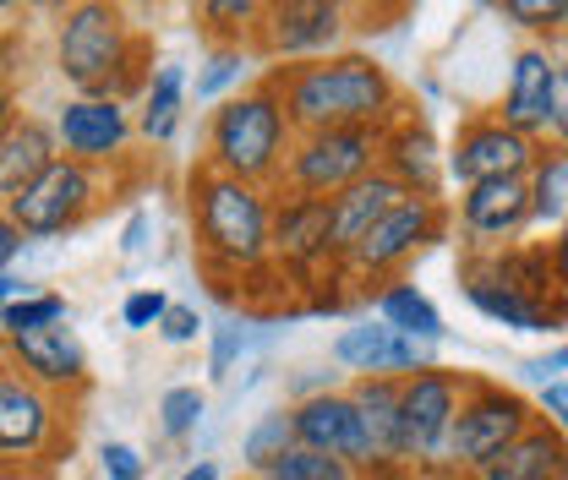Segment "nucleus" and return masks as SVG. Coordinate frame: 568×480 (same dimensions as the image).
Here are the masks:
<instances>
[{"instance_id":"f257e3e1","label":"nucleus","mask_w":568,"mask_h":480,"mask_svg":"<svg viewBox=\"0 0 568 480\" xmlns=\"http://www.w3.org/2000/svg\"><path fill=\"white\" fill-rule=\"evenodd\" d=\"M284 104V121L295 137L312 132H345V126H394L399 110V88L388 67H377L372 55H323V61H295V67H274L263 76Z\"/></svg>"},{"instance_id":"f03ea898","label":"nucleus","mask_w":568,"mask_h":480,"mask_svg":"<svg viewBox=\"0 0 568 480\" xmlns=\"http://www.w3.org/2000/svg\"><path fill=\"white\" fill-rule=\"evenodd\" d=\"M192 197V229H197V257L213 278H252L268 268V229L274 203L263 186H246L235 175H219L213 164H197L186 181Z\"/></svg>"},{"instance_id":"7ed1b4c3","label":"nucleus","mask_w":568,"mask_h":480,"mask_svg":"<svg viewBox=\"0 0 568 480\" xmlns=\"http://www.w3.org/2000/svg\"><path fill=\"white\" fill-rule=\"evenodd\" d=\"M55 61H61V76L77 88V99H126L142 82L148 44L132 39L121 6L82 0V6H71L67 22H61Z\"/></svg>"},{"instance_id":"20e7f679","label":"nucleus","mask_w":568,"mask_h":480,"mask_svg":"<svg viewBox=\"0 0 568 480\" xmlns=\"http://www.w3.org/2000/svg\"><path fill=\"white\" fill-rule=\"evenodd\" d=\"M290 147H295V132L284 121L280 93L268 82L224 99L209 121V159L219 175H235L246 186H280L284 164H290Z\"/></svg>"},{"instance_id":"39448f33","label":"nucleus","mask_w":568,"mask_h":480,"mask_svg":"<svg viewBox=\"0 0 568 480\" xmlns=\"http://www.w3.org/2000/svg\"><path fill=\"white\" fill-rule=\"evenodd\" d=\"M383 142H388V126H345V132H312V137H295L280 192L339 197L345 186L366 181L372 170H383Z\"/></svg>"},{"instance_id":"423d86ee","label":"nucleus","mask_w":568,"mask_h":480,"mask_svg":"<svg viewBox=\"0 0 568 480\" xmlns=\"http://www.w3.org/2000/svg\"><path fill=\"white\" fill-rule=\"evenodd\" d=\"M536 420H541V410H536L525 394L470 377V394H465L459 420H454V437H448V464L476 476L481 464H493L503 448H514Z\"/></svg>"},{"instance_id":"0eeeda50","label":"nucleus","mask_w":568,"mask_h":480,"mask_svg":"<svg viewBox=\"0 0 568 480\" xmlns=\"http://www.w3.org/2000/svg\"><path fill=\"white\" fill-rule=\"evenodd\" d=\"M470 394V377L459 371H416L405 377V399H399V459L405 464H448V437H454V420H459V405Z\"/></svg>"},{"instance_id":"6e6552de","label":"nucleus","mask_w":568,"mask_h":480,"mask_svg":"<svg viewBox=\"0 0 568 480\" xmlns=\"http://www.w3.org/2000/svg\"><path fill=\"white\" fill-rule=\"evenodd\" d=\"M351 28V6L339 0H274L263 6V22H257V50L268 61H323V55H339L334 44L345 39Z\"/></svg>"},{"instance_id":"1a4fd4ad","label":"nucleus","mask_w":568,"mask_h":480,"mask_svg":"<svg viewBox=\"0 0 568 480\" xmlns=\"http://www.w3.org/2000/svg\"><path fill=\"white\" fill-rule=\"evenodd\" d=\"M61 442L55 394L33 388L11 360H0V464H50Z\"/></svg>"},{"instance_id":"9d476101","label":"nucleus","mask_w":568,"mask_h":480,"mask_svg":"<svg viewBox=\"0 0 568 480\" xmlns=\"http://www.w3.org/2000/svg\"><path fill=\"white\" fill-rule=\"evenodd\" d=\"M93 207H99L93 170H88V164H71V159H55L17 203H6V213H11V224H17L28 241H44V235L77 229Z\"/></svg>"},{"instance_id":"9b49d317","label":"nucleus","mask_w":568,"mask_h":480,"mask_svg":"<svg viewBox=\"0 0 568 480\" xmlns=\"http://www.w3.org/2000/svg\"><path fill=\"white\" fill-rule=\"evenodd\" d=\"M536 159H541V142L536 137H519L497 115H470L454 132V147H448V181H459V186L514 181V175H530Z\"/></svg>"},{"instance_id":"f8f14e48","label":"nucleus","mask_w":568,"mask_h":480,"mask_svg":"<svg viewBox=\"0 0 568 480\" xmlns=\"http://www.w3.org/2000/svg\"><path fill=\"white\" fill-rule=\"evenodd\" d=\"M443 224H448V207L432 203V197H410V203H399L383 224H372V235L355 246L351 257H345V268L361 278H388L399 274L422 246L432 241H443Z\"/></svg>"},{"instance_id":"ddd939ff","label":"nucleus","mask_w":568,"mask_h":480,"mask_svg":"<svg viewBox=\"0 0 568 480\" xmlns=\"http://www.w3.org/2000/svg\"><path fill=\"white\" fill-rule=\"evenodd\" d=\"M268 263L284 268V274H301V278H312L323 263H334V203H328V197L284 192L280 203H274Z\"/></svg>"},{"instance_id":"4468645a","label":"nucleus","mask_w":568,"mask_h":480,"mask_svg":"<svg viewBox=\"0 0 568 480\" xmlns=\"http://www.w3.org/2000/svg\"><path fill=\"white\" fill-rule=\"evenodd\" d=\"M295 415V448H312V453H328V459H345L351 470H377V453L366 442V426L355 415V399L328 388L306 405H290Z\"/></svg>"},{"instance_id":"2eb2a0df","label":"nucleus","mask_w":568,"mask_h":480,"mask_svg":"<svg viewBox=\"0 0 568 480\" xmlns=\"http://www.w3.org/2000/svg\"><path fill=\"white\" fill-rule=\"evenodd\" d=\"M6 360L44 394H82L88 388V355H82V344L67 323L6 334Z\"/></svg>"},{"instance_id":"dca6fc26","label":"nucleus","mask_w":568,"mask_h":480,"mask_svg":"<svg viewBox=\"0 0 568 480\" xmlns=\"http://www.w3.org/2000/svg\"><path fill=\"white\" fill-rule=\"evenodd\" d=\"M132 137V115L121 99H67L61 115H55V142H61V159L71 164H104L115 159Z\"/></svg>"},{"instance_id":"f3484780","label":"nucleus","mask_w":568,"mask_h":480,"mask_svg":"<svg viewBox=\"0 0 568 480\" xmlns=\"http://www.w3.org/2000/svg\"><path fill=\"white\" fill-rule=\"evenodd\" d=\"M552 76H558V50L552 44H525L508 67V88H503V110L497 121L514 126L519 137H547L552 126Z\"/></svg>"},{"instance_id":"a211bd4d","label":"nucleus","mask_w":568,"mask_h":480,"mask_svg":"<svg viewBox=\"0 0 568 480\" xmlns=\"http://www.w3.org/2000/svg\"><path fill=\"white\" fill-rule=\"evenodd\" d=\"M525 224H530V175L465 186V197H459V229H465L476 246H493L497 252V246L514 241Z\"/></svg>"},{"instance_id":"6ab92c4d","label":"nucleus","mask_w":568,"mask_h":480,"mask_svg":"<svg viewBox=\"0 0 568 480\" xmlns=\"http://www.w3.org/2000/svg\"><path fill=\"white\" fill-rule=\"evenodd\" d=\"M328 203H334V263H345L355 246L372 235V224H383L399 203H410V192H405L388 170H372L366 181L345 186V192L328 197Z\"/></svg>"},{"instance_id":"aec40b11","label":"nucleus","mask_w":568,"mask_h":480,"mask_svg":"<svg viewBox=\"0 0 568 480\" xmlns=\"http://www.w3.org/2000/svg\"><path fill=\"white\" fill-rule=\"evenodd\" d=\"M383 170L410 192V197H432L443 203V175H448V153L437 147V137L426 132L422 121H394L388 142H383Z\"/></svg>"},{"instance_id":"412c9836","label":"nucleus","mask_w":568,"mask_h":480,"mask_svg":"<svg viewBox=\"0 0 568 480\" xmlns=\"http://www.w3.org/2000/svg\"><path fill=\"white\" fill-rule=\"evenodd\" d=\"M55 159H61L55 126H44V121H33V115H17V121L0 132V197L17 203Z\"/></svg>"},{"instance_id":"4be33fe9","label":"nucleus","mask_w":568,"mask_h":480,"mask_svg":"<svg viewBox=\"0 0 568 480\" xmlns=\"http://www.w3.org/2000/svg\"><path fill=\"white\" fill-rule=\"evenodd\" d=\"M345 394L355 399V415H361V426H366V442H372V453H377V470L405 464V459H399V431H405L399 399H405V382H399V377H355Z\"/></svg>"},{"instance_id":"5701e85b","label":"nucleus","mask_w":568,"mask_h":480,"mask_svg":"<svg viewBox=\"0 0 568 480\" xmlns=\"http://www.w3.org/2000/svg\"><path fill=\"white\" fill-rule=\"evenodd\" d=\"M568 470V437L536 420L514 448H503L493 464H481L470 480H558Z\"/></svg>"},{"instance_id":"b1692460","label":"nucleus","mask_w":568,"mask_h":480,"mask_svg":"<svg viewBox=\"0 0 568 480\" xmlns=\"http://www.w3.org/2000/svg\"><path fill=\"white\" fill-rule=\"evenodd\" d=\"M181 104H186V67L181 61H164V67L148 76V88H142L138 132L148 142H170L175 126H181Z\"/></svg>"},{"instance_id":"393cba45","label":"nucleus","mask_w":568,"mask_h":480,"mask_svg":"<svg viewBox=\"0 0 568 480\" xmlns=\"http://www.w3.org/2000/svg\"><path fill=\"white\" fill-rule=\"evenodd\" d=\"M377 323H388L394 334H410L422 344H437L448 328H443V312L426 300L416 284H388L377 289Z\"/></svg>"},{"instance_id":"a878e982","label":"nucleus","mask_w":568,"mask_h":480,"mask_svg":"<svg viewBox=\"0 0 568 480\" xmlns=\"http://www.w3.org/2000/svg\"><path fill=\"white\" fill-rule=\"evenodd\" d=\"M465 300H470L481 317H493V323H503V328H514V334H558V323H552L541 306H530V300L497 289V284H487V278H465Z\"/></svg>"},{"instance_id":"bb28decb","label":"nucleus","mask_w":568,"mask_h":480,"mask_svg":"<svg viewBox=\"0 0 568 480\" xmlns=\"http://www.w3.org/2000/svg\"><path fill=\"white\" fill-rule=\"evenodd\" d=\"M568 213V153L564 147H541L536 170H530V224H558Z\"/></svg>"},{"instance_id":"cd10ccee","label":"nucleus","mask_w":568,"mask_h":480,"mask_svg":"<svg viewBox=\"0 0 568 480\" xmlns=\"http://www.w3.org/2000/svg\"><path fill=\"white\" fill-rule=\"evenodd\" d=\"M388 344H394V328H388V323L345 328V334L334 339V366H345L355 377H383V371H388Z\"/></svg>"},{"instance_id":"c85d7f7f","label":"nucleus","mask_w":568,"mask_h":480,"mask_svg":"<svg viewBox=\"0 0 568 480\" xmlns=\"http://www.w3.org/2000/svg\"><path fill=\"white\" fill-rule=\"evenodd\" d=\"M290 448H295V415L284 405V410H268L246 437H241V464H246L252 476H263L268 464H280Z\"/></svg>"},{"instance_id":"c756f323","label":"nucleus","mask_w":568,"mask_h":480,"mask_svg":"<svg viewBox=\"0 0 568 480\" xmlns=\"http://www.w3.org/2000/svg\"><path fill=\"white\" fill-rule=\"evenodd\" d=\"M197 17L209 22V33H224L219 44L241 50V39H246V33H257L263 6H257V0H203V6H197Z\"/></svg>"},{"instance_id":"7c9ffc66","label":"nucleus","mask_w":568,"mask_h":480,"mask_svg":"<svg viewBox=\"0 0 568 480\" xmlns=\"http://www.w3.org/2000/svg\"><path fill=\"white\" fill-rule=\"evenodd\" d=\"M67 317H71L67 295H55V289H39V295H28V300H17V306H6V312H0V334L55 328V323H67Z\"/></svg>"},{"instance_id":"2f4dec72","label":"nucleus","mask_w":568,"mask_h":480,"mask_svg":"<svg viewBox=\"0 0 568 480\" xmlns=\"http://www.w3.org/2000/svg\"><path fill=\"white\" fill-rule=\"evenodd\" d=\"M257 480H361L345 459H328V453H312V448H290L280 464H268Z\"/></svg>"},{"instance_id":"473e14b6","label":"nucleus","mask_w":568,"mask_h":480,"mask_svg":"<svg viewBox=\"0 0 568 480\" xmlns=\"http://www.w3.org/2000/svg\"><path fill=\"white\" fill-rule=\"evenodd\" d=\"M203 410H209V399L197 394V388H170L164 399H159V431L170 437V442H181V437H192L197 431V420H203Z\"/></svg>"},{"instance_id":"72a5a7b5","label":"nucleus","mask_w":568,"mask_h":480,"mask_svg":"<svg viewBox=\"0 0 568 480\" xmlns=\"http://www.w3.org/2000/svg\"><path fill=\"white\" fill-rule=\"evenodd\" d=\"M514 28H525V33H564V22H568V0H503L497 6Z\"/></svg>"},{"instance_id":"f704fd0d","label":"nucleus","mask_w":568,"mask_h":480,"mask_svg":"<svg viewBox=\"0 0 568 480\" xmlns=\"http://www.w3.org/2000/svg\"><path fill=\"white\" fill-rule=\"evenodd\" d=\"M241 71H246V55H241V50L213 44V55L203 61V71H197V99H219L230 82H241Z\"/></svg>"},{"instance_id":"c9c22d12","label":"nucleus","mask_w":568,"mask_h":480,"mask_svg":"<svg viewBox=\"0 0 568 480\" xmlns=\"http://www.w3.org/2000/svg\"><path fill=\"white\" fill-rule=\"evenodd\" d=\"M170 306H175V300H170L164 289H132V295H126V306H121V323H126L132 334H142V328H159Z\"/></svg>"},{"instance_id":"e433bc0d","label":"nucleus","mask_w":568,"mask_h":480,"mask_svg":"<svg viewBox=\"0 0 568 480\" xmlns=\"http://www.w3.org/2000/svg\"><path fill=\"white\" fill-rule=\"evenodd\" d=\"M99 470H104V480H142L148 476V459L132 442H104L99 448Z\"/></svg>"},{"instance_id":"4c0bfd02","label":"nucleus","mask_w":568,"mask_h":480,"mask_svg":"<svg viewBox=\"0 0 568 480\" xmlns=\"http://www.w3.org/2000/svg\"><path fill=\"white\" fill-rule=\"evenodd\" d=\"M241 344H246L241 323H224V328H213V349H209V377H213V382H224V377H230V366H235Z\"/></svg>"},{"instance_id":"58836bf2","label":"nucleus","mask_w":568,"mask_h":480,"mask_svg":"<svg viewBox=\"0 0 568 480\" xmlns=\"http://www.w3.org/2000/svg\"><path fill=\"white\" fill-rule=\"evenodd\" d=\"M552 147L568 153V50H558V76H552V126H547Z\"/></svg>"},{"instance_id":"ea45409f","label":"nucleus","mask_w":568,"mask_h":480,"mask_svg":"<svg viewBox=\"0 0 568 480\" xmlns=\"http://www.w3.org/2000/svg\"><path fill=\"white\" fill-rule=\"evenodd\" d=\"M197 334H203L197 306H170V312H164V323H159V339L164 344H192Z\"/></svg>"},{"instance_id":"a19ab883","label":"nucleus","mask_w":568,"mask_h":480,"mask_svg":"<svg viewBox=\"0 0 568 480\" xmlns=\"http://www.w3.org/2000/svg\"><path fill=\"white\" fill-rule=\"evenodd\" d=\"M536 410H541V420H547L552 431H564V437H568V382H564V377L541 388V399H536Z\"/></svg>"},{"instance_id":"79ce46f5","label":"nucleus","mask_w":568,"mask_h":480,"mask_svg":"<svg viewBox=\"0 0 568 480\" xmlns=\"http://www.w3.org/2000/svg\"><path fill=\"white\" fill-rule=\"evenodd\" d=\"M558 371H568V344H558V349H552V355H541V360H525V377H530V382H541V388H547V382H558Z\"/></svg>"},{"instance_id":"37998d69","label":"nucleus","mask_w":568,"mask_h":480,"mask_svg":"<svg viewBox=\"0 0 568 480\" xmlns=\"http://www.w3.org/2000/svg\"><path fill=\"white\" fill-rule=\"evenodd\" d=\"M22 246H28V235L11 224V213L0 207V274H11V263L22 257Z\"/></svg>"},{"instance_id":"c03bdc74","label":"nucleus","mask_w":568,"mask_h":480,"mask_svg":"<svg viewBox=\"0 0 568 480\" xmlns=\"http://www.w3.org/2000/svg\"><path fill=\"white\" fill-rule=\"evenodd\" d=\"M148 229H153L148 213H132V218H126V235H121V252H126V257H138L142 246H148Z\"/></svg>"},{"instance_id":"a18cd8bd","label":"nucleus","mask_w":568,"mask_h":480,"mask_svg":"<svg viewBox=\"0 0 568 480\" xmlns=\"http://www.w3.org/2000/svg\"><path fill=\"white\" fill-rule=\"evenodd\" d=\"M28 295H39V289H33V284H22L17 274H0V312H6V306H17V300H28Z\"/></svg>"},{"instance_id":"49530a36","label":"nucleus","mask_w":568,"mask_h":480,"mask_svg":"<svg viewBox=\"0 0 568 480\" xmlns=\"http://www.w3.org/2000/svg\"><path fill=\"white\" fill-rule=\"evenodd\" d=\"M552 274H558V284L568 289V224H564V235L552 241Z\"/></svg>"},{"instance_id":"de8ad7c7","label":"nucleus","mask_w":568,"mask_h":480,"mask_svg":"<svg viewBox=\"0 0 568 480\" xmlns=\"http://www.w3.org/2000/svg\"><path fill=\"white\" fill-rule=\"evenodd\" d=\"M11 121H17V93H11V82L0 76V132H6Z\"/></svg>"},{"instance_id":"09e8293b","label":"nucleus","mask_w":568,"mask_h":480,"mask_svg":"<svg viewBox=\"0 0 568 480\" xmlns=\"http://www.w3.org/2000/svg\"><path fill=\"white\" fill-rule=\"evenodd\" d=\"M0 480H44L39 464H0Z\"/></svg>"},{"instance_id":"8fccbe9b","label":"nucleus","mask_w":568,"mask_h":480,"mask_svg":"<svg viewBox=\"0 0 568 480\" xmlns=\"http://www.w3.org/2000/svg\"><path fill=\"white\" fill-rule=\"evenodd\" d=\"M181 480H219V464H213V459H197V464H192Z\"/></svg>"}]
</instances>
